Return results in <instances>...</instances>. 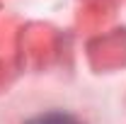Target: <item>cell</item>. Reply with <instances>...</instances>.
<instances>
[{
	"mask_svg": "<svg viewBox=\"0 0 126 124\" xmlns=\"http://www.w3.org/2000/svg\"><path fill=\"white\" fill-rule=\"evenodd\" d=\"M27 124H82V122L68 112H44V114L32 117Z\"/></svg>",
	"mask_w": 126,
	"mask_h": 124,
	"instance_id": "obj_1",
	"label": "cell"
}]
</instances>
